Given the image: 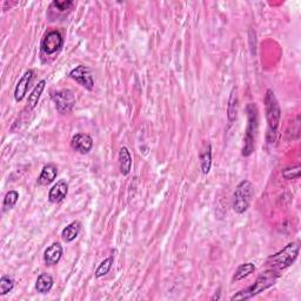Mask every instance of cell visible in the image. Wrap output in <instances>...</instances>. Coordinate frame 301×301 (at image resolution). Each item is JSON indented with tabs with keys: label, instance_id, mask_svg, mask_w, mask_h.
I'll return each instance as SVG.
<instances>
[{
	"label": "cell",
	"instance_id": "1",
	"mask_svg": "<svg viewBox=\"0 0 301 301\" xmlns=\"http://www.w3.org/2000/svg\"><path fill=\"white\" fill-rule=\"evenodd\" d=\"M279 278L280 274L278 271L271 270L265 272V273H262L260 277H258V279L255 280L254 284L246 288V290H242L236 294H234V296L230 298V300L234 301V300L251 299V298L258 296V294H260L261 292H264V291L268 290V288L275 285V283H277Z\"/></svg>",
	"mask_w": 301,
	"mask_h": 301
},
{
	"label": "cell",
	"instance_id": "2",
	"mask_svg": "<svg viewBox=\"0 0 301 301\" xmlns=\"http://www.w3.org/2000/svg\"><path fill=\"white\" fill-rule=\"evenodd\" d=\"M265 107H266V119H267V142L272 144L277 140L278 127H279L281 110L278 104L277 97L272 89H267L265 95Z\"/></svg>",
	"mask_w": 301,
	"mask_h": 301
},
{
	"label": "cell",
	"instance_id": "3",
	"mask_svg": "<svg viewBox=\"0 0 301 301\" xmlns=\"http://www.w3.org/2000/svg\"><path fill=\"white\" fill-rule=\"evenodd\" d=\"M300 245L299 242H291L280 252L275 253L267 259V265L271 266L274 271H283L290 267L296 261L299 255Z\"/></svg>",
	"mask_w": 301,
	"mask_h": 301
},
{
	"label": "cell",
	"instance_id": "4",
	"mask_svg": "<svg viewBox=\"0 0 301 301\" xmlns=\"http://www.w3.org/2000/svg\"><path fill=\"white\" fill-rule=\"evenodd\" d=\"M246 112H247L248 125L244 138L242 155L249 156L254 150V140L258 132V108L254 104H248L246 107Z\"/></svg>",
	"mask_w": 301,
	"mask_h": 301
},
{
	"label": "cell",
	"instance_id": "5",
	"mask_svg": "<svg viewBox=\"0 0 301 301\" xmlns=\"http://www.w3.org/2000/svg\"><path fill=\"white\" fill-rule=\"evenodd\" d=\"M254 195V188L251 181L242 180L236 186L233 194V210L235 213L242 214L248 210L252 198Z\"/></svg>",
	"mask_w": 301,
	"mask_h": 301
},
{
	"label": "cell",
	"instance_id": "6",
	"mask_svg": "<svg viewBox=\"0 0 301 301\" xmlns=\"http://www.w3.org/2000/svg\"><path fill=\"white\" fill-rule=\"evenodd\" d=\"M51 99L56 105L57 111L62 114L72 112L75 105V97L71 89H60L51 92Z\"/></svg>",
	"mask_w": 301,
	"mask_h": 301
},
{
	"label": "cell",
	"instance_id": "7",
	"mask_svg": "<svg viewBox=\"0 0 301 301\" xmlns=\"http://www.w3.org/2000/svg\"><path fill=\"white\" fill-rule=\"evenodd\" d=\"M64 45V39L59 31H50L41 40V52L46 56H52L58 51L62 50Z\"/></svg>",
	"mask_w": 301,
	"mask_h": 301
},
{
	"label": "cell",
	"instance_id": "8",
	"mask_svg": "<svg viewBox=\"0 0 301 301\" xmlns=\"http://www.w3.org/2000/svg\"><path fill=\"white\" fill-rule=\"evenodd\" d=\"M70 78L75 80L79 85H81L82 87L88 89V91H92L94 87L93 75H92L91 70H89L87 66H76L75 69H73L72 71L70 72Z\"/></svg>",
	"mask_w": 301,
	"mask_h": 301
},
{
	"label": "cell",
	"instance_id": "9",
	"mask_svg": "<svg viewBox=\"0 0 301 301\" xmlns=\"http://www.w3.org/2000/svg\"><path fill=\"white\" fill-rule=\"evenodd\" d=\"M71 146L76 152L81 153V154H87L93 147V139L89 134L78 133L72 138Z\"/></svg>",
	"mask_w": 301,
	"mask_h": 301
},
{
	"label": "cell",
	"instance_id": "10",
	"mask_svg": "<svg viewBox=\"0 0 301 301\" xmlns=\"http://www.w3.org/2000/svg\"><path fill=\"white\" fill-rule=\"evenodd\" d=\"M33 71L32 70H28L24 73V75L21 76L20 80L18 81L17 86H15L14 89V99L15 101H21L22 99L25 98V94H26L28 86H30L32 79H33Z\"/></svg>",
	"mask_w": 301,
	"mask_h": 301
},
{
	"label": "cell",
	"instance_id": "11",
	"mask_svg": "<svg viewBox=\"0 0 301 301\" xmlns=\"http://www.w3.org/2000/svg\"><path fill=\"white\" fill-rule=\"evenodd\" d=\"M67 193H69V185L66 181L60 180L50 190L49 199L51 203L58 204L65 199Z\"/></svg>",
	"mask_w": 301,
	"mask_h": 301
},
{
	"label": "cell",
	"instance_id": "12",
	"mask_svg": "<svg viewBox=\"0 0 301 301\" xmlns=\"http://www.w3.org/2000/svg\"><path fill=\"white\" fill-rule=\"evenodd\" d=\"M63 246L59 242H54V244L51 245L44 253V260L46 262V265H57L63 257Z\"/></svg>",
	"mask_w": 301,
	"mask_h": 301
},
{
	"label": "cell",
	"instance_id": "13",
	"mask_svg": "<svg viewBox=\"0 0 301 301\" xmlns=\"http://www.w3.org/2000/svg\"><path fill=\"white\" fill-rule=\"evenodd\" d=\"M58 175V168L53 164L45 165L43 171H41L39 178H38V184L41 186H47L51 182L54 181V179Z\"/></svg>",
	"mask_w": 301,
	"mask_h": 301
},
{
	"label": "cell",
	"instance_id": "14",
	"mask_svg": "<svg viewBox=\"0 0 301 301\" xmlns=\"http://www.w3.org/2000/svg\"><path fill=\"white\" fill-rule=\"evenodd\" d=\"M119 167L123 175H127L132 167V155L127 147H121L119 150Z\"/></svg>",
	"mask_w": 301,
	"mask_h": 301
},
{
	"label": "cell",
	"instance_id": "15",
	"mask_svg": "<svg viewBox=\"0 0 301 301\" xmlns=\"http://www.w3.org/2000/svg\"><path fill=\"white\" fill-rule=\"evenodd\" d=\"M53 278L50 274H40L36 283V290L41 294L49 293L53 287Z\"/></svg>",
	"mask_w": 301,
	"mask_h": 301
},
{
	"label": "cell",
	"instance_id": "16",
	"mask_svg": "<svg viewBox=\"0 0 301 301\" xmlns=\"http://www.w3.org/2000/svg\"><path fill=\"white\" fill-rule=\"evenodd\" d=\"M80 223L73 222L70 224L69 226H66L62 232V238L65 242H71L75 240L80 233Z\"/></svg>",
	"mask_w": 301,
	"mask_h": 301
},
{
	"label": "cell",
	"instance_id": "17",
	"mask_svg": "<svg viewBox=\"0 0 301 301\" xmlns=\"http://www.w3.org/2000/svg\"><path fill=\"white\" fill-rule=\"evenodd\" d=\"M45 86H46V80H40L36 87L33 88V91L31 92L30 97H28V107H30V110H33L38 105L41 94H43L45 89Z\"/></svg>",
	"mask_w": 301,
	"mask_h": 301
},
{
	"label": "cell",
	"instance_id": "18",
	"mask_svg": "<svg viewBox=\"0 0 301 301\" xmlns=\"http://www.w3.org/2000/svg\"><path fill=\"white\" fill-rule=\"evenodd\" d=\"M200 164L201 171L204 174H207L211 171V166H212V147H211V144H207L206 149L200 153Z\"/></svg>",
	"mask_w": 301,
	"mask_h": 301
},
{
	"label": "cell",
	"instance_id": "19",
	"mask_svg": "<svg viewBox=\"0 0 301 301\" xmlns=\"http://www.w3.org/2000/svg\"><path fill=\"white\" fill-rule=\"evenodd\" d=\"M255 271V266L252 262H246V264L240 265L236 270L234 277H233V281H239L247 278L248 275H251L253 272Z\"/></svg>",
	"mask_w": 301,
	"mask_h": 301
},
{
	"label": "cell",
	"instance_id": "20",
	"mask_svg": "<svg viewBox=\"0 0 301 301\" xmlns=\"http://www.w3.org/2000/svg\"><path fill=\"white\" fill-rule=\"evenodd\" d=\"M236 113H238V97H236L235 89H233L228 101V107H227V117L230 123L236 119Z\"/></svg>",
	"mask_w": 301,
	"mask_h": 301
},
{
	"label": "cell",
	"instance_id": "21",
	"mask_svg": "<svg viewBox=\"0 0 301 301\" xmlns=\"http://www.w3.org/2000/svg\"><path fill=\"white\" fill-rule=\"evenodd\" d=\"M14 287V279L9 275H2L0 279V296H5L11 292Z\"/></svg>",
	"mask_w": 301,
	"mask_h": 301
},
{
	"label": "cell",
	"instance_id": "22",
	"mask_svg": "<svg viewBox=\"0 0 301 301\" xmlns=\"http://www.w3.org/2000/svg\"><path fill=\"white\" fill-rule=\"evenodd\" d=\"M113 262H114L113 257H108L105 259V260L98 266L97 271H95V277L101 278V277H104V275H106L108 272L111 271L112 266H113Z\"/></svg>",
	"mask_w": 301,
	"mask_h": 301
},
{
	"label": "cell",
	"instance_id": "23",
	"mask_svg": "<svg viewBox=\"0 0 301 301\" xmlns=\"http://www.w3.org/2000/svg\"><path fill=\"white\" fill-rule=\"evenodd\" d=\"M19 199V193L17 191H9L6 193L5 198H4V204H2V207H4V211L11 210L15 206L17 201Z\"/></svg>",
	"mask_w": 301,
	"mask_h": 301
},
{
	"label": "cell",
	"instance_id": "24",
	"mask_svg": "<svg viewBox=\"0 0 301 301\" xmlns=\"http://www.w3.org/2000/svg\"><path fill=\"white\" fill-rule=\"evenodd\" d=\"M300 165L292 166V167H287L283 171V177L287 180H292V179H298L300 177Z\"/></svg>",
	"mask_w": 301,
	"mask_h": 301
},
{
	"label": "cell",
	"instance_id": "25",
	"mask_svg": "<svg viewBox=\"0 0 301 301\" xmlns=\"http://www.w3.org/2000/svg\"><path fill=\"white\" fill-rule=\"evenodd\" d=\"M75 5V2L71 1V0H66V1H53L51 4V9H58V12H66L69 9H71Z\"/></svg>",
	"mask_w": 301,
	"mask_h": 301
},
{
	"label": "cell",
	"instance_id": "26",
	"mask_svg": "<svg viewBox=\"0 0 301 301\" xmlns=\"http://www.w3.org/2000/svg\"><path fill=\"white\" fill-rule=\"evenodd\" d=\"M216 299H217V300H219V299H220V292L216 293L212 298H211V300H216Z\"/></svg>",
	"mask_w": 301,
	"mask_h": 301
}]
</instances>
